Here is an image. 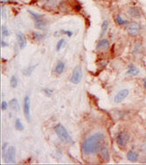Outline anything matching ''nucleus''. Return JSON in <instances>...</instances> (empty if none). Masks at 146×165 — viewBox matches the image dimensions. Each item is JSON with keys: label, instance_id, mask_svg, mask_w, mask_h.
<instances>
[{"label": "nucleus", "instance_id": "nucleus-8", "mask_svg": "<svg viewBox=\"0 0 146 165\" xmlns=\"http://www.w3.org/2000/svg\"><path fill=\"white\" fill-rule=\"evenodd\" d=\"M30 106H31L30 98L29 96H26L24 99V114L28 121H30Z\"/></svg>", "mask_w": 146, "mask_h": 165}, {"label": "nucleus", "instance_id": "nucleus-13", "mask_svg": "<svg viewBox=\"0 0 146 165\" xmlns=\"http://www.w3.org/2000/svg\"><path fill=\"white\" fill-rule=\"evenodd\" d=\"M64 69H65V62L62 61H60L57 63L56 67H55V72H56L58 75H60V74L63 73Z\"/></svg>", "mask_w": 146, "mask_h": 165}, {"label": "nucleus", "instance_id": "nucleus-5", "mask_svg": "<svg viewBox=\"0 0 146 165\" xmlns=\"http://www.w3.org/2000/svg\"><path fill=\"white\" fill-rule=\"evenodd\" d=\"M4 156H5L6 163H14L15 158H16V149H15V147H13V146L8 147L7 151H6V154Z\"/></svg>", "mask_w": 146, "mask_h": 165}, {"label": "nucleus", "instance_id": "nucleus-31", "mask_svg": "<svg viewBox=\"0 0 146 165\" xmlns=\"http://www.w3.org/2000/svg\"><path fill=\"white\" fill-rule=\"evenodd\" d=\"M1 109L3 111L7 109V103H6V101H3V102H2V104H1Z\"/></svg>", "mask_w": 146, "mask_h": 165}, {"label": "nucleus", "instance_id": "nucleus-9", "mask_svg": "<svg viewBox=\"0 0 146 165\" xmlns=\"http://www.w3.org/2000/svg\"><path fill=\"white\" fill-rule=\"evenodd\" d=\"M128 12H129V14H130V16L132 17V18H135V19H139L141 15H142V14H141L140 9H139L138 7H136V6L130 7Z\"/></svg>", "mask_w": 146, "mask_h": 165}, {"label": "nucleus", "instance_id": "nucleus-28", "mask_svg": "<svg viewBox=\"0 0 146 165\" xmlns=\"http://www.w3.org/2000/svg\"><path fill=\"white\" fill-rule=\"evenodd\" d=\"M1 15L4 19H6V11L4 6H1Z\"/></svg>", "mask_w": 146, "mask_h": 165}, {"label": "nucleus", "instance_id": "nucleus-25", "mask_svg": "<svg viewBox=\"0 0 146 165\" xmlns=\"http://www.w3.org/2000/svg\"><path fill=\"white\" fill-rule=\"evenodd\" d=\"M18 85V78L16 76H12L11 77V86L12 88H16Z\"/></svg>", "mask_w": 146, "mask_h": 165}, {"label": "nucleus", "instance_id": "nucleus-21", "mask_svg": "<svg viewBox=\"0 0 146 165\" xmlns=\"http://www.w3.org/2000/svg\"><path fill=\"white\" fill-rule=\"evenodd\" d=\"M35 67H36V65L28 67V68H26V70H23V74H24V75H26V76H30V75H32V73H33V71L34 70Z\"/></svg>", "mask_w": 146, "mask_h": 165}, {"label": "nucleus", "instance_id": "nucleus-11", "mask_svg": "<svg viewBox=\"0 0 146 165\" xmlns=\"http://www.w3.org/2000/svg\"><path fill=\"white\" fill-rule=\"evenodd\" d=\"M46 6L55 8L60 5V0H40Z\"/></svg>", "mask_w": 146, "mask_h": 165}, {"label": "nucleus", "instance_id": "nucleus-33", "mask_svg": "<svg viewBox=\"0 0 146 165\" xmlns=\"http://www.w3.org/2000/svg\"><path fill=\"white\" fill-rule=\"evenodd\" d=\"M143 83H144V87L146 89V78H144V79L143 80Z\"/></svg>", "mask_w": 146, "mask_h": 165}, {"label": "nucleus", "instance_id": "nucleus-6", "mask_svg": "<svg viewBox=\"0 0 146 165\" xmlns=\"http://www.w3.org/2000/svg\"><path fill=\"white\" fill-rule=\"evenodd\" d=\"M81 77H82V70H81V66L77 65L74 69L72 76L70 77V82L73 83H79L81 82Z\"/></svg>", "mask_w": 146, "mask_h": 165}, {"label": "nucleus", "instance_id": "nucleus-29", "mask_svg": "<svg viewBox=\"0 0 146 165\" xmlns=\"http://www.w3.org/2000/svg\"><path fill=\"white\" fill-rule=\"evenodd\" d=\"M7 148H8V143L6 142L4 143V145H3V148H2V151H3V155H5L6 153V151H7Z\"/></svg>", "mask_w": 146, "mask_h": 165}, {"label": "nucleus", "instance_id": "nucleus-2", "mask_svg": "<svg viewBox=\"0 0 146 165\" xmlns=\"http://www.w3.org/2000/svg\"><path fill=\"white\" fill-rule=\"evenodd\" d=\"M54 131L56 133V134L58 135V137L60 138V140L65 143H74L73 139L70 136V134L67 133L66 130L64 126H62L61 124H58L54 127Z\"/></svg>", "mask_w": 146, "mask_h": 165}, {"label": "nucleus", "instance_id": "nucleus-16", "mask_svg": "<svg viewBox=\"0 0 146 165\" xmlns=\"http://www.w3.org/2000/svg\"><path fill=\"white\" fill-rule=\"evenodd\" d=\"M10 107H11L13 111H15V112H18V111L20 110L18 102V100H17L16 99H11V101H10Z\"/></svg>", "mask_w": 146, "mask_h": 165}, {"label": "nucleus", "instance_id": "nucleus-32", "mask_svg": "<svg viewBox=\"0 0 146 165\" xmlns=\"http://www.w3.org/2000/svg\"><path fill=\"white\" fill-rule=\"evenodd\" d=\"M1 46L2 47H6V46H8V44L6 42H5L4 40H1Z\"/></svg>", "mask_w": 146, "mask_h": 165}, {"label": "nucleus", "instance_id": "nucleus-18", "mask_svg": "<svg viewBox=\"0 0 146 165\" xmlns=\"http://www.w3.org/2000/svg\"><path fill=\"white\" fill-rule=\"evenodd\" d=\"M28 11H29V13H30V14L32 15V17H33V19H34V21H39V20L44 19L43 15H41V14H39V13H36V12L30 11V10H28Z\"/></svg>", "mask_w": 146, "mask_h": 165}, {"label": "nucleus", "instance_id": "nucleus-23", "mask_svg": "<svg viewBox=\"0 0 146 165\" xmlns=\"http://www.w3.org/2000/svg\"><path fill=\"white\" fill-rule=\"evenodd\" d=\"M15 127H16L17 130H18V131H23V130H24V125L22 124L21 121H20L19 119H17L16 120Z\"/></svg>", "mask_w": 146, "mask_h": 165}, {"label": "nucleus", "instance_id": "nucleus-10", "mask_svg": "<svg viewBox=\"0 0 146 165\" xmlns=\"http://www.w3.org/2000/svg\"><path fill=\"white\" fill-rule=\"evenodd\" d=\"M17 38H18V43L19 48L23 49L26 46V39L25 37V35L20 32L17 34Z\"/></svg>", "mask_w": 146, "mask_h": 165}, {"label": "nucleus", "instance_id": "nucleus-14", "mask_svg": "<svg viewBox=\"0 0 146 165\" xmlns=\"http://www.w3.org/2000/svg\"><path fill=\"white\" fill-rule=\"evenodd\" d=\"M100 153H101V157L103 158L104 161H108L109 159V152H108V149L103 146V148L100 150Z\"/></svg>", "mask_w": 146, "mask_h": 165}, {"label": "nucleus", "instance_id": "nucleus-4", "mask_svg": "<svg viewBox=\"0 0 146 165\" xmlns=\"http://www.w3.org/2000/svg\"><path fill=\"white\" fill-rule=\"evenodd\" d=\"M126 30L130 35L132 36H136L140 33L141 30H142V27L138 23L136 22H130L128 23L127 27H126Z\"/></svg>", "mask_w": 146, "mask_h": 165}, {"label": "nucleus", "instance_id": "nucleus-30", "mask_svg": "<svg viewBox=\"0 0 146 165\" xmlns=\"http://www.w3.org/2000/svg\"><path fill=\"white\" fill-rule=\"evenodd\" d=\"M43 92L47 94V96H51L52 94H53V91H51V90H49V89H44L43 90Z\"/></svg>", "mask_w": 146, "mask_h": 165}, {"label": "nucleus", "instance_id": "nucleus-17", "mask_svg": "<svg viewBox=\"0 0 146 165\" xmlns=\"http://www.w3.org/2000/svg\"><path fill=\"white\" fill-rule=\"evenodd\" d=\"M139 69H137V68H136V67H131L130 68L129 70H128V71H127V75L128 76H136V75H138L139 74Z\"/></svg>", "mask_w": 146, "mask_h": 165}, {"label": "nucleus", "instance_id": "nucleus-1", "mask_svg": "<svg viewBox=\"0 0 146 165\" xmlns=\"http://www.w3.org/2000/svg\"><path fill=\"white\" fill-rule=\"evenodd\" d=\"M105 136L102 133H95L91 136L87 137L82 142L81 149L85 154H93L99 152L104 146Z\"/></svg>", "mask_w": 146, "mask_h": 165}, {"label": "nucleus", "instance_id": "nucleus-15", "mask_svg": "<svg viewBox=\"0 0 146 165\" xmlns=\"http://www.w3.org/2000/svg\"><path fill=\"white\" fill-rule=\"evenodd\" d=\"M127 159L130 160V162H136L138 159V154L135 151H130L127 153Z\"/></svg>", "mask_w": 146, "mask_h": 165}, {"label": "nucleus", "instance_id": "nucleus-24", "mask_svg": "<svg viewBox=\"0 0 146 165\" xmlns=\"http://www.w3.org/2000/svg\"><path fill=\"white\" fill-rule=\"evenodd\" d=\"M33 37L35 40H40L45 37V34L40 33H36V32H33Z\"/></svg>", "mask_w": 146, "mask_h": 165}, {"label": "nucleus", "instance_id": "nucleus-12", "mask_svg": "<svg viewBox=\"0 0 146 165\" xmlns=\"http://www.w3.org/2000/svg\"><path fill=\"white\" fill-rule=\"evenodd\" d=\"M109 47V42L107 39H103L98 42L97 46H96V49L97 50H105Z\"/></svg>", "mask_w": 146, "mask_h": 165}, {"label": "nucleus", "instance_id": "nucleus-3", "mask_svg": "<svg viewBox=\"0 0 146 165\" xmlns=\"http://www.w3.org/2000/svg\"><path fill=\"white\" fill-rule=\"evenodd\" d=\"M130 141V135L128 133L121 131L116 135V143L119 148H124Z\"/></svg>", "mask_w": 146, "mask_h": 165}, {"label": "nucleus", "instance_id": "nucleus-22", "mask_svg": "<svg viewBox=\"0 0 146 165\" xmlns=\"http://www.w3.org/2000/svg\"><path fill=\"white\" fill-rule=\"evenodd\" d=\"M116 22L118 23L119 25H121V26H124V25H126V24L128 23V21L125 20L124 18H122L121 15H117L116 18Z\"/></svg>", "mask_w": 146, "mask_h": 165}, {"label": "nucleus", "instance_id": "nucleus-19", "mask_svg": "<svg viewBox=\"0 0 146 165\" xmlns=\"http://www.w3.org/2000/svg\"><path fill=\"white\" fill-rule=\"evenodd\" d=\"M35 22V27L38 28L39 30H43L46 27L47 24L45 22L44 19H41V20H39V21H34Z\"/></svg>", "mask_w": 146, "mask_h": 165}, {"label": "nucleus", "instance_id": "nucleus-34", "mask_svg": "<svg viewBox=\"0 0 146 165\" xmlns=\"http://www.w3.org/2000/svg\"><path fill=\"white\" fill-rule=\"evenodd\" d=\"M1 2H2V3H6L7 0H1Z\"/></svg>", "mask_w": 146, "mask_h": 165}, {"label": "nucleus", "instance_id": "nucleus-20", "mask_svg": "<svg viewBox=\"0 0 146 165\" xmlns=\"http://www.w3.org/2000/svg\"><path fill=\"white\" fill-rule=\"evenodd\" d=\"M108 22L107 20H104L103 24H102V33H101V36H102V37L106 33L107 30H108Z\"/></svg>", "mask_w": 146, "mask_h": 165}, {"label": "nucleus", "instance_id": "nucleus-27", "mask_svg": "<svg viewBox=\"0 0 146 165\" xmlns=\"http://www.w3.org/2000/svg\"><path fill=\"white\" fill-rule=\"evenodd\" d=\"M1 30H2V34L4 35V36H8L10 33H9V31H8V29L6 27V26H2L1 27Z\"/></svg>", "mask_w": 146, "mask_h": 165}, {"label": "nucleus", "instance_id": "nucleus-26", "mask_svg": "<svg viewBox=\"0 0 146 165\" xmlns=\"http://www.w3.org/2000/svg\"><path fill=\"white\" fill-rule=\"evenodd\" d=\"M64 44H65V40H64V39H60V40L58 41V43H57V48H56V49L59 51V50L63 47V45Z\"/></svg>", "mask_w": 146, "mask_h": 165}, {"label": "nucleus", "instance_id": "nucleus-7", "mask_svg": "<svg viewBox=\"0 0 146 165\" xmlns=\"http://www.w3.org/2000/svg\"><path fill=\"white\" fill-rule=\"evenodd\" d=\"M129 93H130V91H129L128 89H123V90H121L115 96V99H114L115 103H116V104L122 103V102L128 97Z\"/></svg>", "mask_w": 146, "mask_h": 165}]
</instances>
